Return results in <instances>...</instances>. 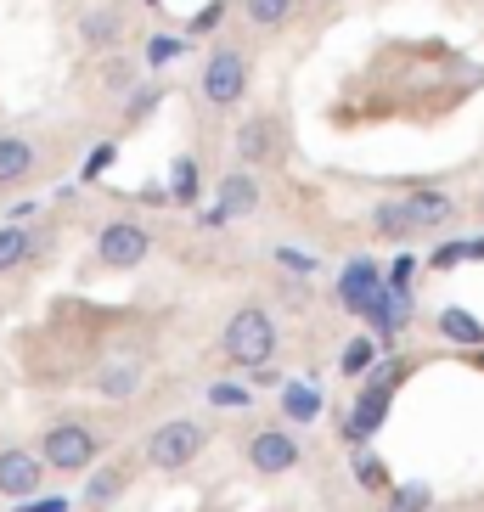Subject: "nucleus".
Masks as SVG:
<instances>
[{"instance_id": "obj_3", "label": "nucleus", "mask_w": 484, "mask_h": 512, "mask_svg": "<svg viewBox=\"0 0 484 512\" xmlns=\"http://www.w3.org/2000/svg\"><path fill=\"white\" fill-rule=\"evenodd\" d=\"M197 445H203V428H197V422H186V417H175V422H164V428H152L147 462L152 467H186L197 456Z\"/></svg>"}, {"instance_id": "obj_9", "label": "nucleus", "mask_w": 484, "mask_h": 512, "mask_svg": "<svg viewBox=\"0 0 484 512\" xmlns=\"http://www.w3.org/2000/svg\"><path fill=\"white\" fill-rule=\"evenodd\" d=\"M456 214V203L445 192H417V197H406V220H411V231H434V226H445Z\"/></svg>"}, {"instance_id": "obj_22", "label": "nucleus", "mask_w": 484, "mask_h": 512, "mask_svg": "<svg viewBox=\"0 0 484 512\" xmlns=\"http://www.w3.org/2000/svg\"><path fill=\"white\" fill-rule=\"evenodd\" d=\"M158 102H164V91H158V85H136V91H130V107H124V113H130V124H141Z\"/></svg>"}, {"instance_id": "obj_37", "label": "nucleus", "mask_w": 484, "mask_h": 512, "mask_svg": "<svg viewBox=\"0 0 484 512\" xmlns=\"http://www.w3.org/2000/svg\"><path fill=\"white\" fill-rule=\"evenodd\" d=\"M479 361H484V355H479Z\"/></svg>"}, {"instance_id": "obj_8", "label": "nucleus", "mask_w": 484, "mask_h": 512, "mask_svg": "<svg viewBox=\"0 0 484 512\" xmlns=\"http://www.w3.org/2000/svg\"><path fill=\"white\" fill-rule=\"evenodd\" d=\"M40 490V462H34L29 451H0V496H34Z\"/></svg>"}, {"instance_id": "obj_30", "label": "nucleus", "mask_w": 484, "mask_h": 512, "mask_svg": "<svg viewBox=\"0 0 484 512\" xmlns=\"http://www.w3.org/2000/svg\"><path fill=\"white\" fill-rule=\"evenodd\" d=\"M423 507H428V490H423V484L400 490V501H394V512H423Z\"/></svg>"}, {"instance_id": "obj_23", "label": "nucleus", "mask_w": 484, "mask_h": 512, "mask_svg": "<svg viewBox=\"0 0 484 512\" xmlns=\"http://www.w3.org/2000/svg\"><path fill=\"white\" fill-rule=\"evenodd\" d=\"M209 400H214V406H248L254 394L242 389V383H214V389H209Z\"/></svg>"}, {"instance_id": "obj_17", "label": "nucleus", "mask_w": 484, "mask_h": 512, "mask_svg": "<svg viewBox=\"0 0 484 512\" xmlns=\"http://www.w3.org/2000/svg\"><path fill=\"white\" fill-rule=\"evenodd\" d=\"M372 231H378V237H389V242H400V237H411V220H406V203H378V209H372Z\"/></svg>"}, {"instance_id": "obj_18", "label": "nucleus", "mask_w": 484, "mask_h": 512, "mask_svg": "<svg viewBox=\"0 0 484 512\" xmlns=\"http://www.w3.org/2000/svg\"><path fill=\"white\" fill-rule=\"evenodd\" d=\"M439 332H445L451 344H484V327L468 316V310H445V316H439Z\"/></svg>"}, {"instance_id": "obj_10", "label": "nucleus", "mask_w": 484, "mask_h": 512, "mask_svg": "<svg viewBox=\"0 0 484 512\" xmlns=\"http://www.w3.org/2000/svg\"><path fill=\"white\" fill-rule=\"evenodd\" d=\"M383 411H389V389H383V383H372V389L361 394L355 417H349V439H355V445H361V439H372V434H378V422H383Z\"/></svg>"}, {"instance_id": "obj_6", "label": "nucleus", "mask_w": 484, "mask_h": 512, "mask_svg": "<svg viewBox=\"0 0 484 512\" xmlns=\"http://www.w3.org/2000/svg\"><path fill=\"white\" fill-rule=\"evenodd\" d=\"M378 293H383V271L372 259H355L344 271V282H338V299H344V310H355V316H372Z\"/></svg>"}, {"instance_id": "obj_27", "label": "nucleus", "mask_w": 484, "mask_h": 512, "mask_svg": "<svg viewBox=\"0 0 484 512\" xmlns=\"http://www.w3.org/2000/svg\"><path fill=\"white\" fill-rule=\"evenodd\" d=\"M113 158H119V147H113V141H107V147H96L91 158H85V181H96V175H102V169L113 164Z\"/></svg>"}, {"instance_id": "obj_14", "label": "nucleus", "mask_w": 484, "mask_h": 512, "mask_svg": "<svg viewBox=\"0 0 484 512\" xmlns=\"http://www.w3.org/2000/svg\"><path fill=\"white\" fill-rule=\"evenodd\" d=\"M136 383H141V366L119 361V366H102V377H96V394H102V400H130V394H136Z\"/></svg>"}, {"instance_id": "obj_15", "label": "nucleus", "mask_w": 484, "mask_h": 512, "mask_svg": "<svg viewBox=\"0 0 484 512\" xmlns=\"http://www.w3.org/2000/svg\"><path fill=\"white\" fill-rule=\"evenodd\" d=\"M293 6H299V0H242V17H248L254 29H282L293 17Z\"/></svg>"}, {"instance_id": "obj_26", "label": "nucleus", "mask_w": 484, "mask_h": 512, "mask_svg": "<svg viewBox=\"0 0 484 512\" xmlns=\"http://www.w3.org/2000/svg\"><path fill=\"white\" fill-rule=\"evenodd\" d=\"M107 91H130V85H136V68H130V62H107Z\"/></svg>"}, {"instance_id": "obj_11", "label": "nucleus", "mask_w": 484, "mask_h": 512, "mask_svg": "<svg viewBox=\"0 0 484 512\" xmlns=\"http://www.w3.org/2000/svg\"><path fill=\"white\" fill-rule=\"evenodd\" d=\"M254 209H259V186L248 181V175H226V181H220V220L254 214Z\"/></svg>"}, {"instance_id": "obj_31", "label": "nucleus", "mask_w": 484, "mask_h": 512, "mask_svg": "<svg viewBox=\"0 0 484 512\" xmlns=\"http://www.w3.org/2000/svg\"><path fill=\"white\" fill-rule=\"evenodd\" d=\"M276 259H282V265H293V271H316V259H310V254H293V248H276Z\"/></svg>"}, {"instance_id": "obj_24", "label": "nucleus", "mask_w": 484, "mask_h": 512, "mask_svg": "<svg viewBox=\"0 0 484 512\" xmlns=\"http://www.w3.org/2000/svg\"><path fill=\"white\" fill-rule=\"evenodd\" d=\"M372 355H378V344H372V338H355V344L344 349V372H361Z\"/></svg>"}, {"instance_id": "obj_1", "label": "nucleus", "mask_w": 484, "mask_h": 512, "mask_svg": "<svg viewBox=\"0 0 484 512\" xmlns=\"http://www.w3.org/2000/svg\"><path fill=\"white\" fill-rule=\"evenodd\" d=\"M226 355L237 366H265L276 355V327L265 310H237L226 321Z\"/></svg>"}, {"instance_id": "obj_20", "label": "nucleus", "mask_w": 484, "mask_h": 512, "mask_svg": "<svg viewBox=\"0 0 484 512\" xmlns=\"http://www.w3.org/2000/svg\"><path fill=\"white\" fill-rule=\"evenodd\" d=\"M29 259V231L12 226V231H0V271H12V265H23Z\"/></svg>"}, {"instance_id": "obj_33", "label": "nucleus", "mask_w": 484, "mask_h": 512, "mask_svg": "<svg viewBox=\"0 0 484 512\" xmlns=\"http://www.w3.org/2000/svg\"><path fill=\"white\" fill-rule=\"evenodd\" d=\"M220 12H226V6H220V0H214V6H203V12L192 17V29H209V23H214V17H220Z\"/></svg>"}, {"instance_id": "obj_19", "label": "nucleus", "mask_w": 484, "mask_h": 512, "mask_svg": "<svg viewBox=\"0 0 484 512\" xmlns=\"http://www.w3.org/2000/svg\"><path fill=\"white\" fill-rule=\"evenodd\" d=\"M265 141H271V124H265V119H248V124L237 130V158H242V164H259Z\"/></svg>"}, {"instance_id": "obj_21", "label": "nucleus", "mask_w": 484, "mask_h": 512, "mask_svg": "<svg viewBox=\"0 0 484 512\" xmlns=\"http://www.w3.org/2000/svg\"><path fill=\"white\" fill-rule=\"evenodd\" d=\"M119 490H124V473H113V467H102V473L91 479V490H85V501H91V507H107V501L119 496Z\"/></svg>"}, {"instance_id": "obj_29", "label": "nucleus", "mask_w": 484, "mask_h": 512, "mask_svg": "<svg viewBox=\"0 0 484 512\" xmlns=\"http://www.w3.org/2000/svg\"><path fill=\"white\" fill-rule=\"evenodd\" d=\"M192 192H197V175H192V164H175V197H181V203H192Z\"/></svg>"}, {"instance_id": "obj_35", "label": "nucleus", "mask_w": 484, "mask_h": 512, "mask_svg": "<svg viewBox=\"0 0 484 512\" xmlns=\"http://www.w3.org/2000/svg\"><path fill=\"white\" fill-rule=\"evenodd\" d=\"M468 259H484V237H479V242H468Z\"/></svg>"}, {"instance_id": "obj_7", "label": "nucleus", "mask_w": 484, "mask_h": 512, "mask_svg": "<svg viewBox=\"0 0 484 512\" xmlns=\"http://www.w3.org/2000/svg\"><path fill=\"white\" fill-rule=\"evenodd\" d=\"M248 462H254V473H288V467L299 462V439L282 434V428H265V434H254V445H248Z\"/></svg>"}, {"instance_id": "obj_38", "label": "nucleus", "mask_w": 484, "mask_h": 512, "mask_svg": "<svg viewBox=\"0 0 484 512\" xmlns=\"http://www.w3.org/2000/svg\"><path fill=\"white\" fill-rule=\"evenodd\" d=\"M479 209H484V203H479Z\"/></svg>"}, {"instance_id": "obj_36", "label": "nucleus", "mask_w": 484, "mask_h": 512, "mask_svg": "<svg viewBox=\"0 0 484 512\" xmlns=\"http://www.w3.org/2000/svg\"><path fill=\"white\" fill-rule=\"evenodd\" d=\"M147 6H158V0H147Z\"/></svg>"}, {"instance_id": "obj_25", "label": "nucleus", "mask_w": 484, "mask_h": 512, "mask_svg": "<svg viewBox=\"0 0 484 512\" xmlns=\"http://www.w3.org/2000/svg\"><path fill=\"white\" fill-rule=\"evenodd\" d=\"M361 484H366V490H389V467H383V462H372V456H361Z\"/></svg>"}, {"instance_id": "obj_13", "label": "nucleus", "mask_w": 484, "mask_h": 512, "mask_svg": "<svg viewBox=\"0 0 484 512\" xmlns=\"http://www.w3.org/2000/svg\"><path fill=\"white\" fill-rule=\"evenodd\" d=\"M79 34H85V46H119V34H124V17L119 12H102V6H96V12H85V23H79Z\"/></svg>"}, {"instance_id": "obj_2", "label": "nucleus", "mask_w": 484, "mask_h": 512, "mask_svg": "<svg viewBox=\"0 0 484 512\" xmlns=\"http://www.w3.org/2000/svg\"><path fill=\"white\" fill-rule=\"evenodd\" d=\"M242 91H248V57L220 46L209 57V68H203V96H209L214 107H231V102H242Z\"/></svg>"}, {"instance_id": "obj_28", "label": "nucleus", "mask_w": 484, "mask_h": 512, "mask_svg": "<svg viewBox=\"0 0 484 512\" xmlns=\"http://www.w3.org/2000/svg\"><path fill=\"white\" fill-rule=\"evenodd\" d=\"M462 259H468V242H445V248L434 254V271H451V265H462Z\"/></svg>"}, {"instance_id": "obj_5", "label": "nucleus", "mask_w": 484, "mask_h": 512, "mask_svg": "<svg viewBox=\"0 0 484 512\" xmlns=\"http://www.w3.org/2000/svg\"><path fill=\"white\" fill-rule=\"evenodd\" d=\"M96 254H102V265H113V271H136L141 259L152 254V242L141 226H130V220H119V226H107L102 237H96Z\"/></svg>"}, {"instance_id": "obj_34", "label": "nucleus", "mask_w": 484, "mask_h": 512, "mask_svg": "<svg viewBox=\"0 0 484 512\" xmlns=\"http://www.w3.org/2000/svg\"><path fill=\"white\" fill-rule=\"evenodd\" d=\"M29 512H68V501H40V507H29Z\"/></svg>"}, {"instance_id": "obj_32", "label": "nucleus", "mask_w": 484, "mask_h": 512, "mask_svg": "<svg viewBox=\"0 0 484 512\" xmlns=\"http://www.w3.org/2000/svg\"><path fill=\"white\" fill-rule=\"evenodd\" d=\"M175 51H181L175 40H152V46H147V62H169Z\"/></svg>"}, {"instance_id": "obj_12", "label": "nucleus", "mask_w": 484, "mask_h": 512, "mask_svg": "<svg viewBox=\"0 0 484 512\" xmlns=\"http://www.w3.org/2000/svg\"><path fill=\"white\" fill-rule=\"evenodd\" d=\"M34 169V147L23 136H0V186H17Z\"/></svg>"}, {"instance_id": "obj_16", "label": "nucleus", "mask_w": 484, "mask_h": 512, "mask_svg": "<svg viewBox=\"0 0 484 512\" xmlns=\"http://www.w3.org/2000/svg\"><path fill=\"white\" fill-rule=\"evenodd\" d=\"M282 411H288L293 422H310V417H321V394L310 389V383H288V389H282Z\"/></svg>"}, {"instance_id": "obj_4", "label": "nucleus", "mask_w": 484, "mask_h": 512, "mask_svg": "<svg viewBox=\"0 0 484 512\" xmlns=\"http://www.w3.org/2000/svg\"><path fill=\"white\" fill-rule=\"evenodd\" d=\"M40 451H46L51 467L79 473V467H91V456H96V434H91V428H79V422H62V428H51V434H46Z\"/></svg>"}]
</instances>
